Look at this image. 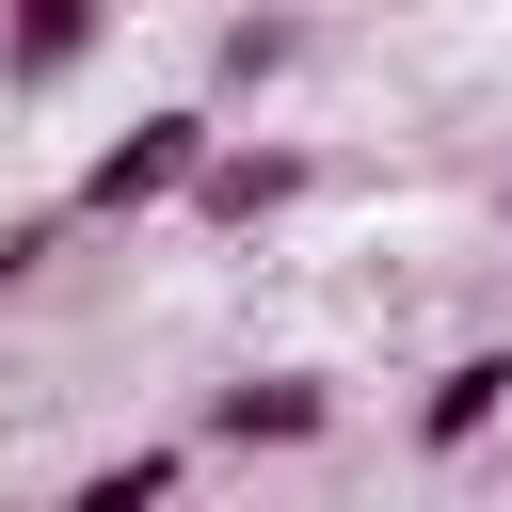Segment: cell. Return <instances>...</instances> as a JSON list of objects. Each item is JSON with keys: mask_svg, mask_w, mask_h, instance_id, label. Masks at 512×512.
Listing matches in <instances>:
<instances>
[{"mask_svg": "<svg viewBox=\"0 0 512 512\" xmlns=\"http://www.w3.org/2000/svg\"><path fill=\"white\" fill-rule=\"evenodd\" d=\"M336 432V384L320 368H240V384H208V448H320Z\"/></svg>", "mask_w": 512, "mask_h": 512, "instance_id": "cell-2", "label": "cell"}, {"mask_svg": "<svg viewBox=\"0 0 512 512\" xmlns=\"http://www.w3.org/2000/svg\"><path fill=\"white\" fill-rule=\"evenodd\" d=\"M304 176H320V160H304V144H240V128H224V144H208V176H192V192H176V208H192V224H224V240H240V224H272V208H304Z\"/></svg>", "mask_w": 512, "mask_h": 512, "instance_id": "cell-3", "label": "cell"}, {"mask_svg": "<svg viewBox=\"0 0 512 512\" xmlns=\"http://www.w3.org/2000/svg\"><path fill=\"white\" fill-rule=\"evenodd\" d=\"M208 144H224V112H208V96H160V112H128V128L80 160L64 208H80V224H144V208H176V192L208 176Z\"/></svg>", "mask_w": 512, "mask_h": 512, "instance_id": "cell-1", "label": "cell"}, {"mask_svg": "<svg viewBox=\"0 0 512 512\" xmlns=\"http://www.w3.org/2000/svg\"><path fill=\"white\" fill-rule=\"evenodd\" d=\"M64 224H80V208H0V304H16V288L64 256Z\"/></svg>", "mask_w": 512, "mask_h": 512, "instance_id": "cell-7", "label": "cell"}, {"mask_svg": "<svg viewBox=\"0 0 512 512\" xmlns=\"http://www.w3.org/2000/svg\"><path fill=\"white\" fill-rule=\"evenodd\" d=\"M192 480V448H112V464H80V512H160Z\"/></svg>", "mask_w": 512, "mask_h": 512, "instance_id": "cell-6", "label": "cell"}, {"mask_svg": "<svg viewBox=\"0 0 512 512\" xmlns=\"http://www.w3.org/2000/svg\"><path fill=\"white\" fill-rule=\"evenodd\" d=\"M96 32H112V0H0V96H64L96 64Z\"/></svg>", "mask_w": 512, "mask_h": 512, "instance_id": "cell-4", "label": "cell"}, {"mask_svg": "<svg viewBox=\"0 0 512 512\" xmlns=\"http://www.w3.org/2000/svg\"><path fill=\"white\" fill-rule=\"evenodd\" d=\"M496 416H512V352H448V368H432V400H416V448H432V464H464Z\"/></svg>", "mask_w": 512, "mask_h": 512, "instance_id": "cell-5", "label": "cell"}]
</instances>
